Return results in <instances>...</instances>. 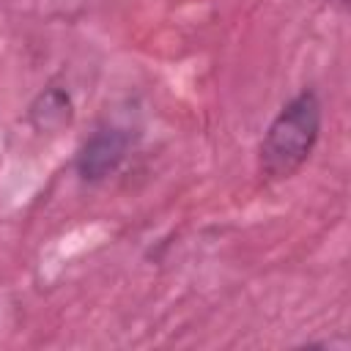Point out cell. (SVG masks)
I'll use <instances>...</instances> for the list:
<instances>
[{"mask_svg": "<svg viewBox=\"0 0 351 351\" xmlns=\"http://www.w3.org/2000/svg\"><path fill=\"white\" fill-rule=\"evenodd\" d=\"M324 107L313 88L299 90L291 96L271 123L266 126L261 145H258V170L266 181L291 178L315 151L321 137Z\"/></svg>", "mask_w": 351, "mask_h": 351, "instance_id": "1", "label": "cell"}, {"mask_svg": "<svg viewBox=\"0 0 351 351\" xmlns=\"http://www.w3.org/2000/svg\"><path fill=\"white\" fill-rule=\"evenodd\" d=\"M134 140H137V132L126 123L107 121V123L96 126L82 140V145L77 151V159H74L77 176L90 184L104 181L123 165V159L134 148Z\"/></svg>", "mask_w": 351, "mask_h": 351, "instance_id": "2", "label": "cell"}, {"mask_svg": "<svg viewBox=\"0 0 351 351\" xmlns=\"http://www.w3.org/2000/svg\"><path fill=\"white\" fill-rule=\"evenodd\" d=\"M30 121L36 129H58L71 121V99L63 88H47L30 104Z\"/></svg>", "mask_w": 351, "mask_h": 351, "instance_id": "3", "label": "cell"}, {"mask_svg": "<svg viewBox=\"0 0 351 351\" xmlns=\"http://www.w3.org/2000/svg\"><path fill=\"white\" fill-rule=\"evenodd\" d=\"M337 3H340V5H346V3H348V0H337Z\"/></svg>", "mask_w": 351, "mask_h": 351, "instance_id": "4", "label": "cell"}]
</instances>
